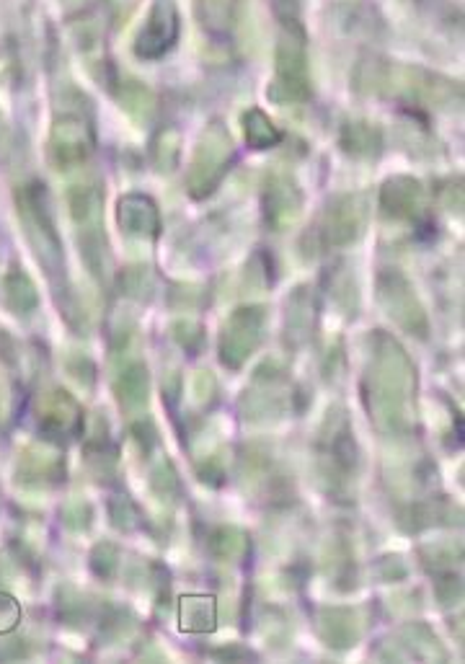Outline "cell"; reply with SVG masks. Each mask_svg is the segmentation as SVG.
Instances as JSON below:
<instances>
[{"mask_svg": "<svg viewBox=\"0 0 465 664\" xmlns=\"http://www.w3.org/2000/svg\"><path fill=\"white\" fill-rule=\"evenodd\" d=\"M416 373L409 354L388 334H375L370 370L365 378V398L370 416L385 432H406L414 427Z\"/></svg>", "mask_w": 465, "mask_h": 664, "instance_id": "obj_1", "label": "cell"}, {"mask_svg": "<svg viewBox=\"0 0 465 664\" xmlns=\"http://www.w3.org/2000/svg\"><path fill=\"white\" fill-rule=\"evenodd\" d=\"M357 86L367 94L396 96L411 104H445L455 96V86L442 75L424 73L419 68H401V65L370 60L357 70Z\"/></svg>", "mask_w": 465, "mask_h": 664, "instance_id": "obj_2", "label": "cell"}, {"mask_svg": "<svg viewBox=\"0 0 465 664\" xmlns=\"http://www.w3.org/2000/svg\"><path fill=\"white\" fill-rule=\"evenodd\" d=\"M274 104H303L310 99L308 50H305L303 26H285L277 44L274 78L267 88Z\"/></svg>", "mask_w": 465, "mask_h": 664, "instance_id": "obj_3", "label": "cell"}, {"mask_svg": "<svg viewBox=\"0 0 465 664\" xmlns=\"http://www.w3.org/2000/svg\"><path fill=\"white\" fill-rule=\"evenodd\" d=\"M233 161V137L225 130L223 122H212L199 137L194 148L189 174H186V189L194 199H205L223 184Z\"/></svg>", "mask_w": 465, "mask_h": 664, "instance_id": "obj_4", "label": "cell"}, {"mask_svg": "<svg viewBox=\"0 0 465 664\" xmlns=\"http://www.w3.org/2000/svg\"><path fill=\"white\" fill-rule=\"evenodd\" d=\"M16 205H19V218L24 223V233L29 243L34 246V254L42 261L44 269L50 274L62 269V243L57 236L55 223H52L50 207H47V194L39 184L19 189L16 194Z\"/></svg>", "mask_w": 465, "mask_h": 664, "instance_id": "obj_5", "label": "cell"}, {"mask_svg": "<svg viewBox=\"0 0 465 664\" xmlns=\"http://www.w3.org/2000/svg\"><path fill=\"white\" fill-rule=\"evenodd\" d=\"M318 463H321L323 476L334 484V489L347 486L357 476L360 453H357V442L352 437V427L341 409H336L334 414L329 411L326 416V424L318 437Z\"/></svg>", "mask_w": 465, "mask_h": 664, "instance_id": "obj_6", "label": "cell"}, {"mask_svg": "<svg viewBox=\"0 0 465 664\" xmlns=\"http://www.w3.org/2000/svg\"><path fill=\"white\" fill-rule=\"evenodd\" d=\"M365 202L357 194H339L323 207L321 218H318L316 230H313V241L321 249H344L354 243L365 230Z\"/></svg>", "mask_w": 465, "mask_h": 664, "instance_id": "obj_7", "label": "cell"}, {"mask_svg": "<svg viewBox=\"0 0 465 664\" xmlns=\"http://www.w3.org/2000/svg\"><path fill=\"white\" fill-rule=\"evenodd\" d=\"M267 326V308L261 305H246L230 313L220 334V360L230 370H241L248 357L259 349L261 336Z\"/></svg>", "mask_w": 465, "mask_h": 664, "instance_id": "obj_8", "label": "cell"}, {"mask_svg": "<svg viewBox=\"0 0 465 664\" xmlns=\"http://www.w3.org/2000/svg\"><path fill=\"white\" fill-rule=\"evenodd\" d=\"M378 300L385 313L398 323L403 331L416 336H427L429 321L424 313V305L419 303L416 292L411 290L409 280L396 269H388L378 277Z\"/></svg>", "mask_w": 465, "mask_h": 664, "instance_id": "obj_9", "label": "cell"}, {"mask_svg": "<svg viewBox=\"0 0 465 664\" xmlns=\"http://www.w3.org/2000/svg\"><path fill=\"white\" fill-rule=\"evenodd\" d=\"M93 150V130L83 114L65 112L62 117L55 119L50 132V143H47V153H50V163L60 171L81 166Z\"/></svg>", "mask_w": 465, "mask_h": 664, "instance_id": "obj_10", "label": "cell"}, {"mask_svg": "<svg viewBox=\"0 0 465 664\" xmlns=\"http://www.w3.org/2000/svg\"><path fill=\"white\" fill-rule=\"evenodd\" d=\"M179 39V11L174 0H155L143 29L135 37V55L140 60H161Z\"/></svg>", "mask_w": 465, "mask_h": 664, "instance_id": "obj_11", "label": "cell"}, {"mask_svg": "<svg viewBox=\"0 0 465 664\" xmlns=\"http://www.w3.org/2000/svg\"><path fill=\"white\" fill-rule=\"evenodd\" d=\"M285 393H290L285 370L272 362L261 365L254 375V385L243 396V416L246 419H267L269 414H279L285 406Z\"/></svg>", "mask_w": 465, "mask_h": 664, "instance_id": "obj_12", "label": "cell"}, {"mask_svg": "<svg viewBox=\"0 0 465 664\" xmlns=\"http://www.w3.org/2000/svg\"><path fill=\"white\" fill-rule=\"evenodd\" d=\"M264 220L272 230H287L303 215V192L287 174H272L264 187Z\"/></svg>", "mask_w": 465, "mask_h": 664, "instance_id": "obj_13", "label": "cell"}, {"mask_svg": "<svg viewBox=\"0 0 465 664\" xmlns=\"http://www.w3.org/2000/svg\"><path fill=\"white\" fill-rule=\"evenodd\" d=\"M37 422L47 440H60V437L78 432L83 414L70 393H65L62 388H52L37 398Z\"/></svg>", "mask_w": 465, "mask_h": 664, "instance_id": "obj_14", "label": "cell"}, {"mask_svg": "<svg viewBox=\"0 0 465 664\" xmlns=\"http://www.w3.org/2000/svg\"><path fill=\"white\" fill-rule=\"evenodd\" d=\"M424 210V189L414 176H393L380 189V212L391 220H416Z\"/></svg>", "mask_w": 465, "mask_h": 664, "instance_id": "obj_15", "label": "cell"}, {"mask_svg": "<svg viewBox=\"0 0 465 664\" xmlns=\"http://www.w3.org/2000/svg\"><path fill=\"white\" fill-rule=\"evenodd\" d=\"M117 223L132 238H155L161 233V212L145 194H124L117 205Z\"/></svg>", "mask_w": 465, "mask_h": 664, "instance_id": "obj_16", "label": "cell"}, {"mask_svg": "<svg viewBox=\"0 0 465 664\" xmlns=\"http://www.w3.org/2000/svg\"><path fill=\"white\" fill-rule=\"evenodd\" d=\"M65 471V460L52 442L29 445L19 458V481L29 486L55 484Z\"/></svg>", "mask_w": 465, "mask_h": 664, "instance_id": "obj_17", "label": "cell"}, {"mask_svg": "<svg viewBox=\"0 0 465 664\" xmlns=\"http://www.w3.org/2000/svg\"><path fill=\"white\" fill-rule=\"evenodd\" d=\"M318 636L323 639V644L331 646V649H352L360 639V621L354 610L349 608H323L318 613Z\"/></svg>", "mask_w": 465, "mask_h": 664, "instance_id": "obj_18", "label": "cell"}, {"mask_svg": "<svg viewBox=\"0 0 465 664\" xmlns=\"http://www.w3.org/2000/svg\"><path fill=\"white\" fill-rule=\"evenodd\" d=\"M148 391H150V378H148V367L140 360L124 362V367L114 378V393H117V401L122 404V409L140 411L148 404Z\"/></svg>", "mask_w": 465, "mask_h": 664, "instance_id": "obj_19", "label": "cell"}, {"mask_svg": "<svg viewBox=\"0 0 465 664\" xmlns=\"http://www.w3.org/2000/svg\"><path fill=\"white\" fill-rule=\"evenodd\" d=\"M339 145L352 158H378L380 150H383V132L372 122L354 119V122H347L341 127Z\"/></svg>", "mask_w": 465, "mask_h": 664, "instance_id": "obj_20", "label": "cell"}, {"mask_svg": "<svg viewBox=\"0 0 465 664\" xmlns=\"http://www.w3.org/2000/svg\"><path fill=\"white\" fill-rule=\"evenodd\" d=\"M241 0H194V13L212 37H228L236 29Z\"/></svg>", "mask_w": 465, "mask_h": 664, "instance_id": "obj_21", "label": "cell"}, {"mask_svg": "<svg viewBox=\"0 0 465 664\" xmlns=\"http://www.w3.org/2000/svg\"><path fill=\"white\" fill-rule=\"evenodd\" d=\"M0 290H3V303L11 308L13 313L19 316H29V313L37 311L39 305V292L37 285L31 282L29 274L19 267H11L0 282Z\"/></svg>", "mask_w": 465, "mask_h": 664, "instance_id": "obj_22", "label": "cell"}, {"mask_svg": "<svg viewBox=\"0 0 465 664\" xmlns=\"http://www.w3.org/2000/svg\"><path fill=\"white\" fill-rule=\"evenodd\" d=\"M68 205L73 220L83 228H99L101 210H104V194L96 184H75L68 192Z\"/></svg>", "mask_w": 465, "mask_h": 664, "instance_id": "obj_23", "label": "cell"}, {"mask_svg": "<svg viewBox=\"0 0 465 664\" xmlns=\"http://www.w3.org/2000/svg\"><path fill=\"white\" fill-rule=\"evenodd\" d=\"M181 631L210 633L217 626V605L212 597L189 595L179 602Z\"/></svg>", "mask_w": 465, "mask_h": 664, "instance_id": "obj_24", "label": "cell"}, {"mask_svg": "<svg viewBox=\"0 0 465 664\" xmlns=\"http://www.w3.org/2000/svg\"><path fill=\"white\" fill-rule=\"evenodd\" d=\"M316 326V300L308 287H300L290 300H287V329L298 339H308V334Z\"/></svg>", "mask_w": 465, "mask_h": 664, "instance_id": "obj_25", "label": "cell"}, {"mask_svg": "<svg viewBox=\"0 0 465 664\" xmlns=\"http://www.w3.org/2000/svg\"><path fill=\"white\" fill-rule=\"evenodd\" d=\"M241 122H243V135H246L248 148L267 150V148H274V145H279V140H282V132L277 130V125H274L272 119L261 112V109H248V112L243 114Z\"/></svg>", "mask_w": 465, "mask_h": 664, "instance_id": "obj_26", "label": "cell"}, {"mask_svg": "<svg viewBox=\"0 0 465 664\" xmlns=\"http://www.w3.org/2000/svg\"><path fill=\"white\" fill-rule=\"evenodd\" d=\"M207 546L217 561H238L248 551V535L236 525H220L212 530Z\"/></svg>", "mask_w": 465, "mask_h": 664, "instance_id": "obj_27", "label": "cell"}, {"mask_svg": "<svg viewBox=\"0 0 465 664\" xmlns=\"http://www.w3.org/2000/svg\"><path fill=\"white\" fill-rule=\"evenodd\" d=\"M150 156H153L155 168H158L161 174H171V171L179 166V156H181L179 130H174V127H166V130L158 132L153 140V150H150Z\"/></svg>", "mask_w": 465, "mask_h": 664, "instance_id": "obj_28", "label": "cell"}, {"mask_svg": "<svg viewBox=\"0 0 465 664\" xmlns=\"http://www.w3.org/2000/svg\"><path fill=\"white\" fill-rule=\"evenodd\" d=\"M403 639H406V646H409L414 657L445 659V649L440 646L437 636H434L427 626H422V623L403 628Z\"/></svg>", "mask_w": 465, "mask_h": 664, "instance_id": "obj_29", "label": "cell"}, {"mask_svg": "<svg viewBox=\"0 0 465 664\" xmlns=\"http://www.w3.org/2000/svg\"><path fill=\"white\" fill-rule=\"evenodd\" d=\"M119 101L130 114L135 117H148L153 112V94H150L148 88L143 83L127 81L122 83V91H119Z\"/></svg>", "mask_w": 465, "mask_h": 664, "instance_id": "obj_30", "label": "cell"}, {"mask_svg": "<svg viewBox=\"0 0 465 664\" xmlns=\"http://www.w3.org/2000/svg\"><path fill=\"white\" fill-rule=\"evenodd\" d=\"M119 569V548L109 540L99 543L91 551V571L101 579H112Z\"/></svg>", "mask_w": 465, "mask_h": 664, "instance_id": "obj_31", "label": "cell"}, {"mask_svg": "<svg viewBox=\"0 0 465 664\" xmlns=\"http://www.w3.org/2000/svg\"><path fill=\"white\" fill-rule=\"evenodd\" d=\"M122 292L130 298L145 300L153 292V277H150L148 267H130L124 269L122 274Z\"/></svg>", "mask_w": 465, "mask_h": 664, "instance_id": "obj_32", "label": "cell"}, {"mask_svg": "<svg viewBox=\"0 0 465 664\" xmlns=\"http://www.w3.org/2000/svg\"><path fill=\"white\" fill-rule=\"evenodd\" d=\"M109 515L119 530H135L140 525V512L127 497H117L109 504Z\"/></svg>", "mask_w": 465, "mask_h": 664, "instance_id": "obj_33", "label": "cell"}, {"mask_svg": "<svg viewBox=\"0 0 465 664\" xmlns=\"http://www.w3.org/2000/svg\"><path fill=\"white\" fill-rule=\"evenodd\" d=\"M91 520H93L91 504L81 502V499L68 502L65 504V509H62V522H65L70 530H75V533H81V530L91 528Z\"/></svg>", "mask_w": 465, "mask_h": 664, "instance_id": "obj_34", "label": "cell"}, {"mask_svg": "<svg viewBox=\"0 0 465 664\" xmlns=\"http://www.w3.org/2000/svg\"><path fill=\"white\" fill-rule=\"evenodd\" d=\"M171 334H174V339L186 349V352H197V349L202 347V339H205L202 326L194 321H176Z\"/></svg>", "mask_w": 465, "mask_h": 664, "instance_id": "obj_35", "label": "cell"}, {"mask_svg": "<svg viewBox=\"0 0 465 664\" xmlns=\"http://www.w3.org/2000/svg\"><path fill=\"white\" fill-rule=\"evenodd\" d=\"M150 486H153V491H158L161 497H171V494H174L176 473L168 460H161V463L153 468V473H150Z\"/></svg>", "mask_w": 465, "mask_h": 664, "instance_id": "obj_36", "label": "cell"}, {"mask_svg": "<svg viewBox=\"0 0 465 664\" xmlns=\"http://www.w3.org/2000/svg\"><path fill=\"white\" fill-rule=\"evenodd\" d=\"M21 623L19 600L8 592H0V633H11Z\"/></svg>", "mask_w": 465, "mask_h": 664, "instance_id": "obj_37", "label": "cell"}, {"mask_svg": "<svg viewBox=\"0 0 465 664\" xmlns=\"http://www.w3.org/2000/svg\"><path fill=\"white\" fill-rule=\"evenodd\" d=\"M189 391H192V398L197 401L199 406H205V404H210L212 398H215L217 383H215V378L207 373V370H197V375H194L192 383H189Z\"/></svg>", "mask_w": 465, "mask_h": 664, "instance_id": "obj_38", "label": "cell"}, {"mask_svg": "<svg viewBox=\"0 0 465 664\" xmlns=\"http://www.w3.org/2000/svg\"><path fill=\"white\" fill-rule=\"evenodd\" d=\"M437 597H440L442 605H453V602H460L463 597V582L455 574H447V577L437 579Z\"/></svg>", "mask_w": 465, "mask_h": 664, "instance_id": "obj_39", "label": "cell"}, {"mask_svg": "<svg viewBox=\"0 0 465 664\" xmlns=\"http://www.w3.org/2000/svg\"><path fill=\"white\" fill-rule=\"evenodd\" d=\"M68 370H70V375L78 380V383L86 385V388H91L93 375H96V367H93V362L88 360V357H83V354H73V357L68 360Z\"/></svg>", "mask_w": 465, "mask_h": 664, "instance_id": "obj_40", "label": "cell"}, {"mask_svg": "<svg viewBox=\"0 0 465 664\" xmlns=\"http://www.w3.org/2000/svg\"><path fill=\"white\" fill-rule=\"evenodd\" d=\"M132 437L140 442V447H143L145 453H150V450L155 447V442H158V432H155V427L150 419H140V422L132 424Z\"/></svg>", "mask_w": 465, "mask_h": 664, "instance_id": "obj_41", "label": "cell"}, {"mask_svg": "<svg viewBox=\"0 0 465 664\" xmlns=\"http://www.w3.org/2000/svg\"><path fill=\"white\" fill-rule=\"evenodd\" d=\"M274 13L285 26L300 24V0H274Z\"/></svg>", "mask_w": 465, "mask_h": 664, "instance_id": "obj_42", "label": "cell"}, {"mask_svg": "<svg viewBox=\"0 0 465 664\" xmlns=\"http://www.w3.org/2000/svg\"><path fill=\"white\" fill-rule=\"evenodd\" d=\"M217 657H223V659H254V654L246 652V649H223V652H217Z\"/></svg>", "mask_w": 465, "mask_h": 664, "instance_id": "obj_43", "label": "cell"}]
</instances>
